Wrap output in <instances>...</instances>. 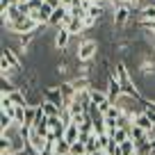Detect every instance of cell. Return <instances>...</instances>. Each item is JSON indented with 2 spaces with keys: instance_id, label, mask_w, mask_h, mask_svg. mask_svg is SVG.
Instances as JSON below:
<instances>
[{
  "instance_id": "6da1fadb",
  "label": "cell",
  "mask_w": 155,
  "mask_h": 155,
  "mask_svg": "<svg viewBox=\"0 0 155 155\" xmlns=\"http://www.w3.org/2000/svg\"><path fill=\"white\" fill-rule=\"evenodd\" d=\"M96 53H98V41H96V39H84V41L78 44L75 59H78V62H82V64H87V62H91V59L96 57Z\"/></svg>"
},
{
  "instance_id": "7a4b0ae2",
  "label": "cell",
  "mask_w": 155,
  "mask_h": 155,
  "mask_svg": "<svg viewBox=\"0 0 155 155\" xmlns=\"http://www.w3.org/2000/svg\"><path fill=\"white\" fill-rule=\"evenodd\" d=\"M39 28H44V25H39L37 21L32 18V16H23V18L14 21V23H9V30L14 34H25V32H37Z\"/></svg>"
},
{
  "instance_id": "3957f363",
  "label": "cell",
  "mask_w": 155,
  "mask_h": 155,
  "mask_svg": "<svg viewBox=\"0 0 155 155\" xmlns=\"http://www.w3.org/2000/svg\"><path fill=\"white\" fill-rule=\"evenodd\" d=\"M105 91H107V98H110L112 103H116L119 98L123 96V87H121V82L116 80V75L112 73L110 78H107V82H105Z\"/></svg>"
},
{
  "instance_id": "277c9868",
  "label": "cell",
  "mask_w": 155,
  "mask_h": 155,
  "mask_svg": "<svg viewBox=\"0 0 155 155\" xmlns=\"http://www.w3.org/2000/svg\"><path fill=\"white\" fill-rule=\"evenodd\" d=\"M71 37H73V34L68 32L66 25H62V28H55V41H53L55 50H66V48H68V41H71Z\"/></svg>"
},
{
  "instance_id": "5b68a950",
  "label": "cell",
  "mask_w": 155,
  "mask_h": 155,
  "mask_svg": "<svg viewBox=\"0 0 155 155\" xmlns=\"http://www.w3.org/2000/svg\"><path fill=\"white\" fill-rule=\"evenodd\" d=\"M59 91H62V96H64L66 107L71 105V103L75 101V96H78V89H75V84H73L71 80H59Z\"/></svg>"
},
{
  "instance_id": "8992f818",
  "label": "cell",
  "mask_w": 155,
  "mask_h": 155,
  "mask_svg": "<svg viewBox=\"0 0 155 155\" xmlns=\"http://www.w3.org/2000/svg\"><path fill=\"white\" fill-rule=\"evenodd\" d=\"M66 28H68V32H71V34H82L84 30H87L82 18H73V16L66 21Z\"/></svg>"
},
{
  "instance_id": "52a82bcc",
  "label": "cell",
  "mask_w": 155,
  "mask_h": 155,
  "mask_svg": "<svg viewBox=\"0 0 155 155\" xmlns=\"http://www.w3.org/2000/svg\"><path fill=\"white\" fill-rule=\"evenodd\" d=\"M64 139H66L68 144L78 141V139H80V126H78V123H68V126H66V132H64Z\"/></svg>"
},
{
  "instance_id": "ba28073f",
  "label": "cell",
  "mask_w": 155,
  "mask_h": 155,
  "mask_svg": "<svg viewBox=\"0 0 155 155\" xmlns=\"http://www.w3.org/2000/svg\"><path fill=\"white\" fill-rule=\"evenodd\" d=\"M41 110H44L48 116H59V114H62V107L55 105V103H50V101H44V103H41Z\"/></svg>"
},
{
  "instance_id": "9c48e42d",
  "label": "cell",
  "mask_w": 155,
  "mask_h": 155,
  "mask_svg": "<svg viewBox=\"0 0 155 155\" xmlns=\"http://www.w3.org/2000/svg\"><path fill=\"white\" fill-rule=\"evenodd\" d=\"M130 139H135V141L148 139V130H144V128H139V126H132L130 128Z\"/></svg>"
},
{
  "instance_id": "30bf717a",
  "label": "cell",
  "mask_w": 155,
  "mask_h": 155,
  "mask_svg": "<svg viewBox=\"0 0 155 155\" xmlns=\"http://www.w3.org/2000/svg\"><path fill=\"white\" fill-rule=\"evenodd\" d=\"M55 153H59V155H71V144H68L66 139H57V141H55Z\"/></svg>"
},
{
  "instance_id": "8fae6325",
  "label": "cell",
  "mask_w": 155,
  "mask_h": 155,
  "mask_svg": "<svg viewBox=\"0 0 155 155\" xmlns=\"http://www.w3.org/2000/svg\"><path fill=\"white\" fill-rule=\"evenodd\" d=\"M139 21H155V5L150 7H144V9H139Z\"/></svg>"
},
{
  "instance_id": "7c38bea8",
  "label": "cell",
  "mask_w": 155,
  "mask_h": 155,
  "mask_svg": "<svg viewBox=\"0 0 155 155\" xmlns=\"http://www.w3.org/2000/svg\"><path fill=\"white\" fill-rule=\"evenodd\" d=\"M94 132H96V135H105V132H107V121H105V116L94 119Z\"/></svg>"
},
{
  "instance_id": "4fadbf2b",
  "label": "cell",
  "mask_w": 155,
  "mask_h": 155,
  "mask_svg": "<svg viewBox=\"0 0 155 155\" xmlns=\"http://www.w3.org/2000/svg\"><path fill=\"white\" fill-rule=\"evenodd\" d=\"M14 116L12 114H7V112H2V114H0V130H7V128H12L14 126Z\"/></svg>"
},
{
  "instance_id": "5bb4252c",
  "label": "cell",
  "mask_w": 155,
  "mask_h": 155,
  "mask_svg": "<svg viewBox=\"0 0 155 155\" xmlns=\"http://www.w3.org/2000/svg\"><path fill=\"white\" fill-rule=\"evenodd\" d=\"M68 12H71V16H73V18H82V21L87 18V9H84V7L80 5V2H78V5H73Z\"/></svg>"
},
{
  "instance_id": "9a60e30c",
  "label": "cell",
  "mask_w": 155,
  "mask_h": 155,
  "mask_svg": "<svg viewBox=\"0 0 155 155\" xmlns=\"http://www.w3.org/2000/svg\"><path fill=\"white\" fill-rule=\"evenodd\" d=\"M12 116H14L16 123H21V126H23V123H25V107H23V105H16L14 112H12Z\"/></svg>"
},
{
  "instance_id": "2e32d148",
  "label": "cell",
  "mask_w": 155,
  "mask_h": 155,
  "mask_svg": "<svg viewBox=\"0 0 155 155\" xmlns=\"http://www.w3.org/2000/svg\"><path fill=\"white\" fill-rule=\"evenodd\" d=\"M87 150V144L84 141H73L71 144V155H80V153H84Z\"/></svg>"
},
{
  "instance_id": "e0dca14e",
  "label": "cell",
  "mask_w": 155,
  "mask_h": 155,
  "mask_svg": "<svg viewBox=\"0 0 155 155\" xmlns=\"http://www.w3.org/2000/svg\"><path fill=\"white\" fill-rule=\"evenodd\" d=\"M107 153H110V155H123V150H121V144H116V141L114 139H112L110 141V144H107Z\"/></svg>"
},
{
  "instance_id": "ac0fdd59",
  "label": "cell",
  "mask_w": 155,
  "mask_h": 155,
  "mask_svg": "<svg viewBox=\"0 0 155 155\" xmlns=\"http://www.w3.org/2000/svg\"><path fill=\"white\" fill-rule=\"evenodd\" d=\"M148 139H155V123H153V128L148 130Z\"/></svg>"
},
{
  "instance_id": "d6986e66",
  "label": "cell",
  "mask_w": 155,
  "mask_h": 155,
  "mask_svg": "<svg viewBox=\"0 0 155 155\" xmlns=\"http://www.w3.org/2000/svg\"><path fill=\"white\" fill-rule=\"evenodd\" d=\"M94 155H110V153H107L105 148H98V150H96V153H94Z\"/></svg>"
},
{
  "instance_id": "ffe728a7",
  "label": "cell",
  "mask_w": 155,
  "mask_h": 155,
  "mask_svg": "<svg viewBox=\"0 0 155 155\" xmlns=\"http://www.w3.org/2000/svg\"><path fill=\"white\" fill-rule=\"evenodd\" d=\"M14 5H23V2H28V0H12Z\"/></svg>"
},
{
  "instance_id": "44dd1931",
  "label": "cell",
  "mask_w": 155,
  "mask_h": 155,
  "mask_svg": "<svg viewBox=\"0 0 155 155\" xmlns=\"http://www.w3.org/2000/svg\"><path fill=\"white\" fill-rule=\"evenodd\" d=\"M46 2H50V5H55V7L59 5V0H46Z\"/></svg>"
},
{
  "instance_id": "7402d4cb",
  "label": "cell",
  "mask_w": 155,
  "mask_h": 155,
  "mask_svg": "<svg viewBox=\"0 0 155 155\" xmlns=\"http://www.w3.org/2000/svg\"><path fill=\"white\" fill-rule=\"evenodd\" d=\"M80 155H94V153H89V150H84V153H80Z\"/></svg>"
},
{
  "instance_id": "603a6c76",
  "label": "cell",
  "mask_w": 155,
  "mask_h": 155,
  "mask_svg": "<svg viewBox=\"0 0 155 155\" xmlns=\"http://www.w3.org/2000/svg\"><path fill=\"white\" fill-rule=\"evenodd\" d=\"M148 141H150V146H155V139H148Z\"/></svg>"
}]
</instances>
